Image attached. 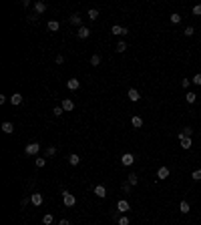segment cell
<instances>
[{
    "label": "cell",
    "instance_id": "cell-14",
    "mask_svg": "<svg viewBox=\"0 0 201 225\" xmlns=\"http://www.w3.org/2000/svg\"><path fill=\"white\" fill-rule=\"evenodd\" d=\"M81 163V157H79L77 153H72V155H68V165H72V167H77V165Z\"/></svg>",
    "mask_w": 201,
    "mask_h": 225
},
{
    "label": "cell",
    "instance_id": "cell-41",
    "mask_svg": "<svg viewBox=\"0 0 201 225\" xmlns=\"http://www.w3.org/2000/svg\"><path fill=\"white\" fill-rule=\"evenodd\" d=\"M62 62H64V56H62V54H58V56H57V64H62Z\"/></svg>",
    "mask_w": 201,
    "mask_h": 225
},
{
    "label": "cell",
    "instance_id": "cell-10",
    "mask_svg": "<svg viewBox=\"0 0 201 225\" xmlns=\"http://www.w3.org/2000/svg\"><path fill=\"white\" fill-rule=\"evenodd\" d=\"M30 203H32V205H42V193H32V195H30Z\"/></svg>",
    "mask_w": 201,
    "mask_h": 225
},
{
    "label": "cell",
    "instance_id": "cell-21",
    "mask_svg": "<svg viewBox=\"0 0 201 225\" xmlns=\"http://www.w3.org/2000/svg\"><path fill=\"white\" fill-rule=\"evenodd\" d=\"M185 101L189 103V105H193V103L197 101V95H195V93H191V91H189V93L185 95Z\"/></svg>",
    "mask_w": 201,
    "mask_h": 225
},
{
    "label": "cell",
    "instance_id": "cell-28",
    "mask_svg": "<svg viewBox=\"0 0 201 225\" xmlns=\"http://www.w3.org/2000/svg\"><path fill=\"white\" fill-rule=\"evenodd\" d=\"M169 18H171V22H173V24H179V22H181V14H177V12H173V14L169 16Z\"/></svg>",
    "mask_w": 201,
    "mask_h": 225
},
{
    "label": "cell",
    "instance_id": "cell-1",
    "mask_svg": "<svg viewBox=\"0 0 201 225\" xmlns=\"http://www.w3.org/2000/svg\"><path fill=\"white\" fill-rule=\"evenodd\" d=\"M62 203H64V207H72L75 203H77V197L72 195V193H68V191L62 189Z\"/></svg>",
    "mask_w": 201,
    "mask_h": 225
},
{
    "label": "cell",
    "instance_id": "cell-23",
    "mask_svg": "<svg viewBox=\"0 0 201 225\" xmlns=\"http://www.w3.org/2000/svg\"><path fill=\"white\" fill-rule=\"evenodd\" d=\"M58 28H60V24H58L57 20H50V22H48V30H50V32H57Z\"/></svg>",
    "mask_w": 201,
    "mask_h": 225
},
{
    "label": "cell",
    "instance_id": "cell-36",
    "mask_svg": "<svg viewBox=\"0 0 201 225\" xmlns=\"http://www.w3.org/2000/svg\"><path fill=\"white\" fill-rule=\"evenodd\" d=\"M193 32H195V28H193V26H187V28L183 30V34H185V36H193Z\"/></svg>",
    "mask_w": 201,
    "mask_h": 225
},
{
    "label": "cell",
    "instance_id": "cell-24",
    "mask_svg": "<svg viewBox=\"0 0 201 225\" xmlns=\"http://www.w3.org/2000/svg\"><path fill=\"white\" fill-rule=\"evenodd\" d=\"M127 181H129L131 185H137V183H139V175H137V173H131V175H129V179H127Z\"/></svg>",
    "mask_w": 201,
    "mask_h": 225
},
{
    "label": "cell",
    "instance_id": "cell-7",
    "mask_svg": "<svg viewBox=\"0 0 201 225\" xmlns=\"http://www.w3.org/2000/svg\"><path fill=\"white\" fill-rule=\"evenodd\" d=\"M127 96H129V101H131V103H137V101L141 99V95H139V91H137V89H129Z\"/></svg>",
    "mask_w": 201,
    "mask_h": 225
},
{
    "label": "cell",
    "instance_id": "cell-37",
    "mask_svg": "<svg viewBox=\"0 0 201 225\" xmlns=\"http://www.w3.org/2000/svg\"><path fill=\"white\" fill-rule=\"evenodd\" d=\"M131 187H133V185H131V183L127 181V183H123V185H121V189H123L125 193H129V191H131Z\"/></svg>",
    "mask_w": 201,
    "mask_h": 225
},
{
    "label": "cell",
    "instance_id": "cell-17",
    "mask_svg": "<svg viewBox=\"0 0 201 225\" xmlns=\"http://www.w3.org/2000/svg\"><path fill=\"white\" fill-rule=\"evenodd\" d=\"M67 86L71 89V91H77L79 86H81V81H79V78H71V81L67 82Z\"/></svg>",
    "mask_w": 201,
    "mask_h": 225
},
{
    "label": "cell",
    "instance_id": "cell-2",
    "mask_svg": "<svg viewBox=\"0 0 201 225\" xmlns=\"http://www.w3.org/2000/svg\"><path fill=\"white\" fill-rule=\"evenodd\" d=\"M38 151H40L38 143H30V145H26V149H24V153H26V155H38Z\"/></svg>",
    "mask_w": 201,
    "mask_h": 225
},
{
    "label": "cell",
    "instance_id": "cell-26",
    "mask_svg": "<svg viewBox=\"0 0 201 225\" xmlns=\"http://www.w3.org/2000/svg\"><path fill=\"white\" fill-rule=\"evenodd\" d=\"M115 50H117V53H125V50H127V42H123V40H121V42H117Z\"/></svg>",
    "mask_w": 201,
    "mask_h": 225
},
{
    "label": "cell",
    "instance_id": "cell-12",
    "mask_svg": "<svg viewBox=\"0 0 201 225\" xmlns=\"http://www.w3.org/2000/svg\"><path fill=\"white\" fill-rule=\"evenodd\" d=\"M2 133H6V135H12V133H14V125L10 123V121L2 123Z\"/></svg>",
    "mask_w": 201,
    "mask_h": 225
},
{
    "label": "cell",
    "instance_id": "cell-31",
    "mask_svg": "<svg viewBox=\"0 0 201 225\" xmlns=\"http://www.w3.org/2000/svg\"><path fill=\"white\" fill-rule=\"evenodd\" d=\"M129 223H131V221H129V217H127V215H121L119 221H117V225H129Z\"/></svg>",
    "mask_w": 201,
    "mask_h": 225
},
{
    "label": "cell",
    "instance_id": "cell-33",
    "mask_svg": "<svg viewBox=\"0 0 201 225\" xmlns=\"http://www.w3.org/2000/svg\"><path fill=\"white\" fill-rule=\"evenodd\" d=\"M191 179L193 181H201V169H197V171L191 173Z\"/></svg>",
    "mask_w": 201,
    "mask_h": 225
},
{
    "label": "cell",
    "instance_id": "cell-34",
    "mask_svg": "<svg viewBox=\"0 0 201 225\" xmlns=\"http://www.w3.org/2000/svg\"><path fill=\"white\" fill-rule=\"evenodd\" d=\"M62 113H64V109H62V107H54V109H53V115H54V117H60Z\"/></svg>",
    "mask_w": 201,
    "mask_h": 225
},
{
    "label": "cell",
    "instance_id": "cell-20",
    "mask_svg": "<svg viewBox=\"0 0 201 225\" xmlns=\"http://www.w3.org/2000/svg\"><path fill=\"white\" fill-rule=\"evenodd\" d=\"M179 143H181V149H185V151H187V149H191V139H189V137H185V139H181V141H179Z\"/></svg>",
    "mask_w": 201,
    "mask_h": 225
},
{
    "label": "cell",
    "instance_id": "cell-3",
    "mask_svg": "<svg viewBox=\"0 0 201 225\" xmlns=\"http://www.w3.org/2000/svg\"><path fill=\"white\" fill-rule=\"evenodd\" d=\"M121 163H123L125 167H131V165L135 163V157H133V155H131V153H125L123 157H121Z\"/></svg>",
    "mask_w": 201,
    "mask_h": 225
},
{
    "label": "cell",
    "instance_id": "cell-42",
    "mask_svg": "<svg viewBox=\"0 0 201 225\" xmlns=\"http://www.w3.org/2000/svg\"><path fill=\"white\" fill-rule=\"evenodd\" d=\"M58 225H71V221H68V219H60V221H58Z\"/></svg>",
    "mask_w": 201,
    "mask_h": 225
},
{
    "label": "cell",
    "instance_id": "cell-40",
    "mask_svg": "<svg viewBox=\"0 0 201 225\" xmlns=\"http://www.w3.org/2000/svg\"><path fill=\"white\" fill-rule=\"evenodd\" d=\"M6 101H10L8 96H6V95H0V105H4V103H6Z\"/></svg>",
    "mask_w": 201,
    "mask_h": 225
},
{
    "label": "cell",
    "instance_id": "cell-22",
    "mask_svg": "<svg viewBox=\"0 0 201 225\" xmlns=\"http://www.w3.org/2000/svg\"><path fill=\"white\" fill-rule=\"evenodd\" d=\"M189 209H191V207H189V203H187V201H181V203H179V211H181V213H185V215H187V213H189Z\"/></svg>",
    "mask_w": 201,
    "mask_h": 225
},
{
    "label": "cell",
    "instance_id": "cell-27",
    "mask_svg": "<svg viewBox=\"0 0 201 225\" xmlns=\"http://www.w3.org/2000/svg\"><path fill=\"white\" fill-rule=\"evenodd\" d=\"M91 64H93V67H99V64H100V54H93V56H91Z\"/></svg>",
    "mask_w": 201,
    "mask_h": 225
},
{
    "label": "cell",
    "instance_id": "cell-38",
    "mask_svg": "<svg viewBox=\"0 0 201 225\" xmlns=\"http://www.w3.org/2000/svg\"><path fill=\"white\" fill-rule=\"evenodd\" d=\"M193 14H195V16H201V4H195V6H193Z\"/></svg>",
    "mask_w": 201,
    "mask_h": 225
},
{
    "label": "cell",
    "instance_id": "cell-18",
    "mask_svg": "<svg viewBox=\"0 0 201 225\" xmlns=\"http://www.w3.org/2000/svg\"><path fill=\"white\" fill-rule=\"evenodd\" d=\"M68 22H71V24H75V26H79V28L82 26V24H81V14H79V12H77V14H72L71 18H68Z\"/></svg>",
    "mask_w": 201,
    "mask_h": 225
},
{
    "label": "cell",
    "instance_id": "cell-5",
    "mask_svg": "<svg viewBox=\"0 0 201 225\" xmlns=\"http://www.w3.org/2000/svg\"><path fill=\"white\" fill-rule=\"evenodd\" d=\"M117 209H119L121 213H123V215H125V213H127V211L131 209V205H129V201H127V199H121V201L117 203Z\"/></svg>",
    "mask_w": 201,
    "mask_h": 225
},
{
    "label": "cell",
    "instance_id": "cell-16",
    "mask_svg": "<svg viewBox=\"0 0 201 225\" xmlns=\"http://www.w3.org/2000/svg\"><path fill=\"white\" fill-rule=\"evenodd\" d=\"M131 125H133L135 129H141V127H143V119H141L139 115H135L133 119H131Z\"/></svg>",
    "mask_w": 201,
    "mask_h": 225
},
{
    "label": "cell",
    "instance_id": "cell-4",
    "mask_svg": "<svg viewBox=\"0 0 201 225\" xmlns=\"http://www.w3.org/2000/svg\"><path fill=\"white\" fill-rule=\"evenodd\" d=\"M93 193H95L99 199H105L107 197V189H105V185H97L95 189H93Z\"/></svg>",
    "mask_w": 201,
    "mask_h": 225
},
{
    "label": "cell",
    "instance_id": "cell-6",
    "mask_svg": "<svg viewBox=\"0 0 201 225\" xmlns=\"http://www.w3.org/2000/svg\"><path fill=\"white\" fill-rule=\"evenodd\" d=\"M111 32H113V34H117V36H125V34L129 32V30L125 28V26H119V24H115V26L111 28Z\"/></svg>",
    "mask_w": 201,
    "mask_h": 225
},
{
    "label": "cell",
    "instance_id": "cell-39",
    "mask_svg": "<svg viewBox=\"0 0 201 225\" xmlns=\"http://www.w3.org/2000/svg\"><path fill=\"white\" fill-rule=\"evenodd\" d=\"M189 85H191V81H189V78H183V81H181V86H183V89H189Z\"/></svg>",
    "mask_w": 201,
    "mask_h": 225
},
{
    "label": "cell",
    "instance_id": "cell-19",
    "mask_svg": "<svg viewBox=\"0 0 201 225\" xmlns=\"http://www.w3.org/2000/svg\"><path fill=\"white\" fill-rule=\"evenodd\" d=\"M22 99H24V96L20 95V93H14V95L10 96V103H12V105H20V103H22Z\"/></svg>",
    "mask_w": 201,
    "mask_h": 225
},
{
    "label": "cell",
    "instance_id": "cell-25",
    "mask_svg": "<svg viewBox=\"0 0 201 225\" xmlns=\"http://www.w3.org/2000/svg\"><path fill=\"white\" fill-rule=\"evenodd\" d=\"M34 165H36V167H44V165H46V159H44V157H36V159H34Z\"/></svg>",
    "mask_w": 201,
    "mask_h": 225
},
{
    "label": "cell",
    "instance_id": "cell-30",
    "mask_svg": "<svg viewBox=\"0 0 201 225\" xmlns=\"http://www.w3.org/2000/svg\"><path fill=\"white\" fill-rule=\"evenodd\" d=\"M53 221H54V217L50 215V213H46V215L42 217V223H44V225H50V223H53Z\"/></svg>",
    "mask_w": 201,
    "mask_h": 225
},
{
    "label": "cell",
    "instance_id": "cell-13",
    "mask_svg": "<svg viewBox=\"0 0 201 225\" xmlns=\"http://www.w3.org/2000/svg\"><path fill=\"white\" fill-rule=\"evenodd\" d=\"M60 107L64 109V113H67V111H72V109H75V103H72L71 99H64V101L60 103Z\"/></svg>",
    "mask_w": 201,
    "mask_h": 225
},
{
    "label": "cell",
    "instance_id": "cell-15",
    "mask_svg": "<svg viewBox=\"0 0 201 225\" xmlns=\"http://www.w3.org/2000/svg\"><path fill=\"white\" fill-rule=\"evenodd\" d=\"M191 135H193V129H191V127H185V129L179 133V141L185 139V137H189V139H191Z\"/></svg>",
    "mask_w": 201,
    "mask_h": 225
},
{
    "label": "cell",
    "instance_id": "cell-29",
    "mask_svg": "<svg viewBox=\"0 0 201 225\" xmlns=\"http://www.w3.org/2000/svg\"><path fill=\"white\" fill-rule=\"evenodd\" d=\"M89 18H91V20H97V18H99V10H97V8H91V10H89Z\"/></svg>",
    "mask_w": 201,
    "mask_h": 225
},
{
    "label": "cell",
    "instance_id": "cell-11",
    "mask_svg": "<svg viewBox=\"0 0 201 225\" xmlns=\"http://www.w3.org/2000/svg\"><path fill=\"white\" fill-rule=\"evenodd\" d=\"M77 36H79V38H82V40H85V38H89V36H91V30L86 28V26H81V28L77 30Z\"/></svg>",
    "mask_w": 201,
    "mask_h": 225
},
{
    "label": "cell",
    "instance_id": "cell-32",
    "mask_svg": "<svg viewBox=\"0 0 201 225\" xmlns=\"http://www.w3.org/2000/svg\"><path fill=\"white\" fill-rule=\"evenodd\" d=\"M54 155H57V147H53V145L46 147V157H54Z\"/></svg>",
    "mask_w": 201,
    "mask_h": 225
},
{
    "label": "cell",
    "instance_id": "cell-8",
    "mask_svg": "<svg viewBox=\"0 0 201 225\" xmlns=\"http://www.w3.org/2000/svg\"><path fill=\"white\" fill-rule=\"evenodd\" d=\"M167 177H169V167H159V171H157V179H159V181H165Z\"/></svg>",
    "mask_w": 201,
    "mask_h": 225
},
{
    "label": "cell",
    "instance_id": "cell-9",
    "mask_svg": "<svg viewBox=\"0 0 201 225\" xmlns=\"http://www.w3.org/2000/svg\"><path fill=\"white\" fill-rule=\"evenodd\" d=\"M46 2H42V0H38V2H34V10H36V14H42V12H46Z\"/></svg>",
    "mask_w": 201,
    "mask_h": 225
},
{
    "label": "cell",
    "instance_id": "cell-35",
    "mask_svg": "<svg viewBox=\"0 0 201 225\" xmlns=\"http://www.w3.org/2000/svg\"><path fill=\"white\" fill-rule=\"evenodd\" d=\"M193 85H197V86H201V72H197V74H195V77H193Z\"/></svg>",
    "mask_w": 201,
    "mask_h": 225
}]
</instances>
